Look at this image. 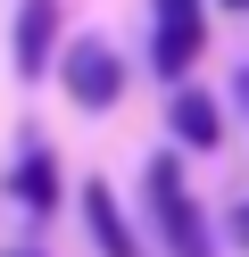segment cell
<instances>
[{
	"label": "cell",
	"mask_w": 249,
	"mask_h": 257,
	"mask_svg": "<svg viewBox=\"0 0 249 257\" xmlns=\"http://www.w3.org/2000/svg\"><path fill=\"white\" fill-rule=\"evenodd\" d=\"M141 199H149V224H158L166 257H216V249H208V224H199V207H191V183H183V158H175V150H158V158L141 166Z\"/></svg>",
	"instance_id": "obj_1"
},
{
	"label": "cell",
	"mask_w": 249,
	"mask_h": 257,
	"mask_svg": "<svg viewBox=\"0 0 249 257\" xmlns=\"http://www.w3.org/2000/svg\"><path fill=\"white\" fill-rule=\"evenodd\" d=\"M199 50H208V0H149V67L183 83Z\"/></svg>",
	"instance_id": "obj_2"
},
{
	"label": "cell",
	"mask_w": 249,
	"mask_h": 257,
	"mask_svg": "<svg viewBox=\"0 0 249 257\" xmlns=\"http://www.w3.org/2000/svg\"><path fill=\"white\" fill-rule=\"evenodd\" d=\"M58 83H66V100H75L83 116H108V108L125 100V58H116L100 34H75L66 58H58Z\"/></svg>",
	"instance_id": "obj_3"
},
{
	"label": "cell",
	"mask_w": 249,
	"mask_h": 257,
	"mask_svg": "<svg viewBox=\"0 0 249 257\" xmlns=\"http://www.w3.org/2000/svg\"><path fill=\"white\" fill-rule=\"evenodd\" d=\"M75 207H83V224H92V249H100V257H149V249H141V232L125 224V207H116V191H108V183H83V191H75Z\"/></svg>",
	"instance_id": "obj_4"
},
{
	"label": "cell",
	"mask_w": 249,
	"mask_h": 257,
	"mask_svg": "<svg viewBox=\"0 0 249 257\" xmlns=\"http://www.w3.org/2000/svg\"><path fill=\"white\" fill-rule=\"evenodd\" d=\"M9 199L33 207V216H50V207H58V158H50V141H25V150H17V166H9Z\"/></svg>",
	"instance_id": "obj_5"
},
{
	"label": "cell",
	"mask_w": 249,
	"mask_h": 257,
	"mask_svg": "<svg viewBox=\"0 0 249 257\" xmlns=\"http://www.w3.org/2000/svg\"><path fill=\"white\" fill-rule=\"evenodd\" d=\"M50 50H58V0H25L17 9V75H42L50 67Z\"/></svg>",
	"instance_id": "obj_6"
},
{
	"label": "cell",
	"mask_w": 249,
	"mask_h": 257,
	"mask_svg": "<svg viewBox=\"0 0 249 257\" xmlns=\"http://www.w3.org/2000/svg\"><path fill=\"white\" fill-rule=\"evenodd\" d=\"M166 124H175L183 150H216V141H224V116H216L208 91H175V100H166Z\"/></svg>",
	"instance_id": "obj_7"
},
{
	"label": "cell",
	"mask_w": 249,
	"mask_h": 257,
	"mask_svg": "<svg viewBox=\"0 0 249 257\" xmlns=\"http://www.w3.org/2000/svg\"><path fill=\"white\" fill-rule=\"evenodd\" d=\"M232 240H241V249H249V199L232 207Z\"/></svg>",
	"instance_id": "obj_8"
},
{
	"label": "cell",
	"mask_w": 249,
	"mask_h": 257,
	"mask_svg": "<svg viewBox=\"0 0 249 257\" xmlns=\"http://www.w3.org/2000/svg\"><path fill=\"white\" fill-rule=\"evenodd\" d=\"M232 100H241V108H249V67H241V75H232Z\"/></svg>",
	"instance_id": "obj_9"
},
{
	"label": "cell",
	"mask_w": 249,
	"mask_h": 257,
	"mask_svg": "<svg viewBox=\"0 0 249 257\" xmlns=\"http://www.w3.org/2000/svg\"><path fill=\"white\" fill-rule=\"evenodd\" d=\"M9 257H33V249H9Z\"/></svg>",
	"instance_id": "obj_10"
},
{
	"label": "cell",
	"mask_w": 249,
	"mask_h": 257,
	"mask_svg": "<svg viewBox=\"0 0 249 257\" xmlns=\"http://www.w3.org/2000/svg\"><path fill=\"white\" fill-rule=\"evenodd\" d=\"M232 9H249V0H232Z\"/></svg>",
	"instance_id": "obj_11"
}]
</instances>
